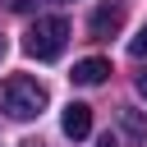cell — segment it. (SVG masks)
I'll return each instance as SVG.
<instances>
[{
    "label": "cell",
    "instance_id": "6da1fadb",
    "mask_svg": "<svg viewBox=\"0 0 147 147\" xmlns=\"http://www.w3.org/2000/svg\"><path fill=\"white\" fill-rule=\"evenodd\" d=\"M0 110L9 119H37L46 110V87L37 78H28V74H9L0 83Z\"/></svg>",
    "mask_w": 147,
    "mask_h": 147
},
{
    "label": "cell",
    "instance_id": "7a4b0ae2",
    "mask_svg": "<svg viewBox=\"0 0 147 147\" xmlns=\"http://www.w3.org/2000/svg\"><path fill=\"white\" fill-rule=\"evenodd\" d=\"M64 41H69V18H60V14H46V18H37V23L28 28V37H23V51H28L32 60H60Z\"/></svg>",
    "mask_w": 147,
    "mask_h": 147
},
{
    "label": "cell",
    "instance_id": "3957f363",
    "mask_svg": "<svg viewBox=\"0 0 147 147\" xmlns=\"http://www.w3.org/2000/svg\"><path fill=\"white\" fill-rule=\"evenodd\" d=\"M124 14H129L124 0H101V5L92 9V18H87V32H92L96 41H106V37H115V32L124 28Z\"/></svg>",
    "mask_w": 147,
    "mask_h": 147
},
{
    "label": "cell",
    "instance_id": "277c9868",
    "mask_svg": "<svg viewBox=\"0 0 147 147\" xmlns=\"http://www.w3.org/2000/svg\"><path fill=\"white\" fill-rule=\"evenodd\" d=\"M60 129H64V138H87L92 133V106H83V101H69L64 106V115H60Z\"/></svg>",
    "mask_w": 147,
    "mask_h": 147
},
{
    "label": "cell",
    "instance_id": "5b68a950",
    "mask_svg": "<svg viewBox=\"0 0 147 147\" xmlns=\"http://www.w3.org/2000/svg\"><path fill=\"white\" fill-rule=\"evenodd\" d=\"M106 74H110V60H101V55H87V60H78L74 64V83L78 87H96V83H106Z\"/></svg>",
    "mask_w": 147,
    "mask_h": 147
},
{
    "label": "cell",
    "instance_id": "8992f818",
    "mask_svg": "<svg viewBox=\"0 0 147 147\" xmlns=\"http://www.w3.org/2000/svg\"><path fill=\"white\" fill-rule=\"evenodd\" d=\"M119 119H124V133H129V138H138V142L147 138V119H142L138 110H129V106H124V110H119Z\"/></svg>",
    "mask_w": 147,
    "mask_h": 147
},
{
    "label": "cell",
    "instance_id": "52a82bcc",
    "mask_svg": "<svg viewBox=\"0 0 147 147\" xmlns=\"http://www.w3.org/2000/svg\"><path fill=\"white\" fill-rule=\"evenodd\" d=\"M129 51H133V55H138V60H142V55H147V28H142V32H138V37H133V41H129Z\"/></svg>",
    "mask_w": 147,
    "mask_h": 147
},
{
    "label": "cell",
    "instance_id": "ba28073f",
    "mask_svg": "<svg viewBox=\"0 0 147 147\" xmlns=\"http://www.w3.org/2000/svg\"><path fill=\"white\" fill-rule=\"evenodd\" d=\"M138 96H147V69L138 74Z\"/></svg>",
    "mask_w": 147,
    "mask_h": 147
},
{
    "label": "cell",
    "instance_id": "9c48e42d",
    "mask_svg": "<svg viewBox=\"0 0 147 147\" xmlns=\"http://www.w3.org/2000/svg\"><path fill=\"white\" fill-rule=\"evenodd\" d=\"M96 147H119V142H115V133H106V138H101Z\"/></svg>",
    "mask_w": 147,
    "mask_h": 147
},
{
    "label": "cell",
    "instance_id": "30bf717a",
    "mask_svg": "<svg viewBox=\"0 0 147 147\" xmlns=\"http://www.w3.org/2000/svg\"><path fill=\"white\" fill-rule=\"evenodd\" d=\"M0 55H5V37H0Z\"/></svg>",
    "mask_w": 147,
    "mask_h": 147
}]
</instances>
